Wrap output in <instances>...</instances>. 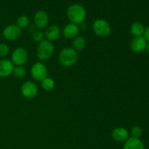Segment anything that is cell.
Returning <instances> with one entry per match:
<instances>
[{
    "instance_id": "obj_1",
    "label": "cell",
    "mask_w": 149,
    "mask_h": 149,
    "mask_svg": "<svg viewBox=\"0 0 149 149\" xmlns=\"http://www.w3.org/2000/svg\"><path fill=\"white\" fill-rule=\"evenodd\" d=\"M66 15L71 23L79 25L84 21L87 13L82 6L78 4H74L68 7Z\"/></svg>"
},
{
    "instance_id": "obj_2",
    "label": "cell",
    "mask_w": 149,
    "mask_h": 149,
    "mask_svg": "<svg viewBox=\"0 0 149 149\" xmlns=\"http://www.w3.org/2000/svg\"><path fill=\"white\" fill-rule=\"evenodd\" d=\"M59 62L64 67H71L75 65L78 60V53L72 47H65L60 52Z\"/></svg>"
},
{
    "instance_id": "obj_3",
    "label": "cell",
    "mask_w": 149,
    "mask_h": 149,
    "mask_svg": "<svg viewBox=\"0 0 149 149\" xmlns=\"http://www.w3.org/2000/svg\"><path fill=\"white\" fill-rule=\"evenodd\" d=\"M55 52V47L52 42L45 39L39 43L36 49V56L41 61H47L52 58Z\"/></svg>"
},
{
    "instance_id": "obj_4",
    "label": "cell",
    "mask_w": 149,
    "mask_h": 149,
    "mask_svg": "<svg viewBox=\"0 0 149 149\" xmlns=\"http://www.w3.org/2000/svg\"><path fill=\"white\" fill-rule=\"evenodd\" d=\"M94 33L100 37H107L111 33V27L108 21L103 19H97L93 25Z\"/></svg>"
},
{
    "instance_id": "obj_5",
    "label": "cell",
    "mask_w": 149,
    "mask_h": 149,
    "mask_svg": "<svg viewBox=\"0 0 149 149\" xmlns=\"http://www.w3.org/2000/svg\"><path fill=\"white\" fill-rule=\"evenodd\" d=\"M31 75L35 81H42L44 79L47 77V66L41 62L36 63L31 68Z\"/></svg>"
},
{
    "instance_id": "obj_6",
    "label": "cell",
    "mask_w": 149,
    "mask_h": 149,
    "mask_svg": "<svg viewBox=\"0 0 149 149\" xmlns=\"http://www.w3.org/2000/svg\"><path fill=\"white\" fill-rule=\"evenodd\" d=\"M22 95L29 100L35 98L38 95L39 89L37 85L31 81H27L22 84L20 87Z\"/></svg>"
},
{
    "instance_id": "obj_7",
    "label": "cell",
    "mask_w": 149,
    "mask_h": 149,
    "mask_svg": "<svg viewBox=\"0 0 149 149\" xmlns=\"http://www.w3.org/2000/svg\"><path fill=\"white\" fill-rule=\"evenodd\" d=\"M28 52L23 47H17L12 53L11 61L14 65L20 66L23 65L28 61Z\"/></svg>"
},
{
    "instance_id": "obj_8",
    "label": "cell",
    "mask_w": 149,
    "mask_h": 149,
    "mask_svg": "<svg viewBox=\"0 0 149 149\" xmlns=\"http://www.w3.org/2000/svg\"><path fill=\"white\" fill-rule=\"evenodd\" d=\"M2 34L7 40L13 42L17 40L21 36L22 29H20L17 25H9L4 28Z\"/></svg>"
},
{
    "instance_id": "obj_9",
    "label": "cell",
    "mask_w": 149,
    "mask_h": 149,
    "mask_svg": "<svg viewBox=\"0 0 149 149\" xmlns=\"http://www.w3.org/2000/svg\"><path fill=\"white\" fill-rule=\"evenodd\" d=\"M33 23L36 27L39 29L47 28L49 23V16L47 13L43 10H39L36 12L33 17Z\"/></svg>"
},
{
    "instance_id": "obj_10",
    "label": "cell",
    "mask_w": 149,
    "mask_h": 149,
    "mask_svg": "<svg viewBox=\"0 0 149 149\" xmlns=\"http://www.w3.org/2000/svg\"><path fill=\"white\" fill-rule=\"evenodd\" d=\"M147 44L148 42L143 36L135 37L130 43V49L135 53H141L146 50Z\"/></svg>"
},
{
    "instance_id": "obj_11",
    "label": "cell",
    "mask_w": 149,
    "mask_h": 149,
    "mask_svg": "<svg viewBox=\"0 0 149 149\" xmlns=\"http://www.w3.org/2000/svg\"><path fill=\"white\" fill-rule=\"evenodd\" d=\"M111 137L116 142L123 143L130 138V132L125 127H116L112 130Z\"/></svg>"
},
{
    "instance_id": "obj_12",
    "label": "cell",
    "mask_w": 149,
    "mask_h": 149,
    "mask_svg": "<svg viewBox=\"0 0 149 149\" xmlns=\"http://www.w3.org/2000/svg\"><path fill=\"white\" fill-rule=\"evenodd\" d=\"M15 65L10 60L2 59L0 61V77L5 78L11 75Z\"/></svg>"
},
{
    "instance_id": "obj_13",
    "label": "cell",
    "mask_w": 149,
    "mask_h": 149,
    "mask_svg": "<svg viewBox=\"0 0 149 149\" xmlns=\"http://www.w3.org/2000/svg\"><path fill=\"white\" fill-rule=\"evenodd\" d=\"M80 29L78 25L69 23L65 25L63 29V35L66 39H73L79 36Z\"/></svg>"
},
{
    "instance_id": "obj_14",
    "label": "cell",
    "mask_w": 149,
    "mask_h": 149,
    "mask_svg": "<svg viewBox=\"0 0 149 149\" xmlns=\"http://www.w3.org/2000/svg\"><path fill=\"white\" fill-rule=\"evenodd\" d=\"M45 37L47 40L52 42L58 40L61 36V29L57 25H51L50 26H48L45 30Z\"/></svg>"
},
{
    "instance_id": "obj_15",
    "label": "cell",
    "mask_w": 149,
    "mask_h": 149,
    "mask_svg": "<svg viewBox=\"0 0 149 149\" xmlns=\"http://www.w3.org/2000/svg\"><path fill=\"white\" fill-rule=\"evenodd\" d=\"M124 149H145V146L140 138L130 137L125 142Z\"/></svg>"
},
{
    "instance_id": "obj_16",
    "label": "cell",
    "mask_w": 149,
    "mask_h": 149,
    "mask_svg": "<svg viewBox=\"0 0 149 149\" xmlns=\"http://www.w3.org/2000/svg\"><path fill=\"white\" fill-rule=\"evenodd\" d=\"M146 28L140 22H135L130 26V33L135 37L143 36Z\"/></svg>"
},
{
    "instance_id": "obj_17",
    "label": "cell",
    "mask_w": 149,
    "mask_h": 149,
    "mask_svg": "<svg viewBox=\"0 0 149 149\" xmlns=\"http://www.w3.org/2000/svg\"><path fill=\"white\" fill-rule=\"evenodd\" d=\"M72 46L77 52H80L86 47V39L84 36H77L73 39Z\"/></svg>"
},
{
    "instance_id": "obj_18",
    "label": "cell",
    "mask_w": 149,
    "mask_h": 149,
    "mask_svg": "<svg viewBox=\"0 0 149 149\" xmlns=\"http://www.w3.org/2000/svg\"><path fill=\"white\" fill-rule=\"evenodd\" d=\"M55 81L53 80V79L50 78V77H46L41 81V86H42V89L46 91L52 90L55 87Z\"/></svg>"
},
{
    "instance_id": "obj_19",
    "label": "cell",
    "mask_w": 149,
    "mask_h": 149,
    "mask_svg": "<svg viewBox=\"0 0 149 149\" xmlns=\"http://www.w3.org/2000/svg\"><path fill=\"white\" fill-rule=\"evenodd\" d=\"M16 25L20 29H25L29 25V19L26 15H20L17 17Z\"/></svg>"
},
{
    "instance_id": "obj_20",
    "label": "cell",
    "mask_w": 149,
    "mask_h": 149,
    "mask_svg": "<svg viewBox=\"0 0 149 149\" xmlns=\"http://www.w3.org/2000/svg\"><path fill=\"white\" fill-rule=\"evenodd\" d=\"M13 74L15 77L18 79H22L26 77V70L23 65L20 66H15L13 70Z\"/></svg>"
},
{
    "instance_id": "obj_21",
    "label": "cell",
    "mask_w": 149,
    "mask_h": 149,
    "mask_svg": "<svg viewBox=\"0 0 149 149\" xmlns=\"http://www.w3.org/2000/svg\"><path fill=\"white\" fill-rule=\"evenodd\" d=\"M45 33L40 30H36L32 33V39L34 42L40 43L42 41L45 40Z\"/></svg>"
},
{
    "instance_id": "obj_22",
    "label": "cell",
    "mask_w": 149,
    "mask_h": 149,
    "mask_svg": "<svg viewBox=\"0 0 149 149\" xmlns=\"http://www.w3.org/2000/svg\"><path fill=\"white\" fill-rule=\"evenodd\" d=\"M131 137L135 138H140L142 136L143 130L139 126H135L131 130Z\"/></svg>"
},
{
    "instance_id": "obj_23",
    "label": "cell",
    "mask_w": 149,
    "mask_h": 149,
    "mask_svg": "<svg viewBox=\"0 0 149 149\" xmlns=\"http://www.w3.org/2000/svg\"><path fill=\"white\" fill-rule=\"evenodd\" d=\"M9 53H10V47L8 45L4 43H0V57L1 58L5 57Z\"/></svg>"
},
{
    "instance_id": "obj_24",
    "label": "cell",
    "mask_w": 149,
    "mask_h": 149,
    "mask_svg": "<svg viewBox=\"0 0 149 149\" xmlns=\"http://www.w3.org/2000/svg\"><path fill=\"white\" fill-rule=\"evenodd\" d=\"M143 37L145 38V39L147 41V42H149V26L146 28L145 32H144L143 34Z\"/></svg>"
},
{
    "instance_id": "obj_25",
    "label": "cell",
    "mask_w": 149,
    "mask_h": 149,
    "mask_svg": "<svg viewBox=\"0 0 149 149\" xmlns=\"http://www.w3.org/2000/svg\"><path fill=\"white\" fill-rule=\"evenodd\" d=\"M146 51L147 53L149 55V42H148V44H147L146 48Z\"/></svg>"
}]
</instances>
